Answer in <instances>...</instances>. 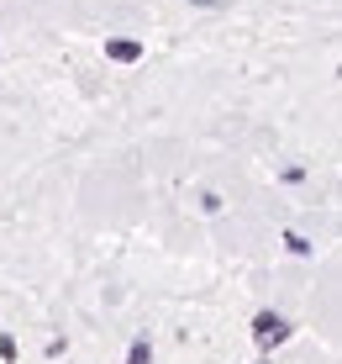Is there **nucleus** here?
Here are the masks:
<instances>
[{"label":"nucleus","mask_w":342,"mask_h":364,"mask_svg":"<svg viewBox=\"0 0 342 364\" xmlns=\"http://www.w3.org/2000/svg\"><path fill=\"white\" fill-rule=\"evenodd\" d=\"M16 354H21V343L11 333H0V364H16Z\"/></svg>","instance_id":"39448f33"},{"label":"nucleus","mask_w":342,"mask_h":364,"mask_svg":"<svg viewBox=\"0 0 342 364\" xmlns=\"http://www.w3.org/2000/svg\"><path fill=\"white\" fill-rule=\"evenodd\" d=\"M289 338H295V322L285 317V311H274V306H263L258 317H253V343H258V354L269 359L274 348H285Z\"/></svg>","instance_id":"f257e3e1"},{"label":"nucleus","mask_w":342,"mask_h":364,"mask_svg":"<svg viewBox=\"0 0 342 364\" xmlns=\"http://www.w3.org/2000/svg\"><path fill=\"white\" fill-rule=\"evenodd\" d=\"M253 364H269V359H253Z\"/></svg>","instance_id":"1a4fd4ad"},{"label":"nucleus","mask_w":342,"mask_h":364,"mask_svg":"<svg viewBox=\"0 0 342 364\" xmlns=\"http://www.w3.org/2000/svg\"><path fill=\"white\" fill-rule=\"evenodd\" d=\"M285 248H289L295 259H311V254H316V243H311L306 232H285Z\"/></svg>","instance_id":"7ed1b4c3"},{"label":"nucleus","mask_w":342,"mask_h":364,"mask_svg":"<svg viewBox=\"0 0 342 364\" xmlns=\"http://www.w3.org/2000/svg\"><path fill=\"white\" fill-rule=\"evenodd\" d=\"M189 6H200V11H221V0H189Z\"/></svg>","instance_id":"6e6552de"},{"label":"nucleus","mask_w":342,"mask_h":364,"mask_svg":"<svg viewBox=\"0 0 342 364\" xmlns=\"http://www.w3.org/2000/svg\"><path fill=\"white\" fill-rule=\"evenodd\" d=\"M280 180H285V185H300V180H306V169H300V164H285Z\"/></svg>","instance_id":"0eeeda50"},{"label":"nucleus","mask_w":342,"mask_h":364,"mask_svg":"<svg viewBox=\"0 0 342 364\" xmlns=\"http://www.w3.org/2000/svg\"><path fill=\"white\" fill-rule=\"evenodd\" d=\"M106 58L111 64H143V43L137 37H106Z\"/></svg>","instance_id":"f03ea898"},{"label":"nucleus","mask_w":342,"mask_h":364,"mask_svg":"<svg viewBox=\"0 0 342 364\" xmlns=\"http://www.w3.org/2000/svg\"><path fill=\"white\" fill-rule=\"evenodd\" d=\"M126 364H153V343H148V338H132V348H126Z\"/></svg>","instance_id":"20e7f679"},{"label":"nucleus","mask_w":342,"mask_h":364,"mask_svg":"<svg viewBox=\"0 0 342 364\" xmlns=\"http://www.w3.org/2000/svg\"><path fill=\"white\" fill-rule=\"evenodd\" d=\"M200 211H206V217H216V211H221V196L206 191V196H200Z\"/></svg>","instance_id":"423d86ee"}]
</instances>
